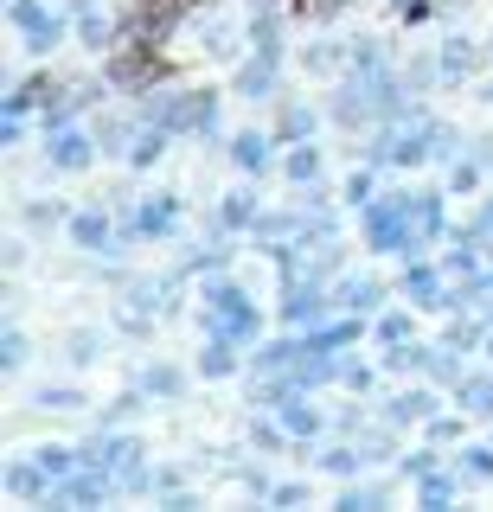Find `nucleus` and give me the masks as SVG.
I'll return each mask as SVG.
<instances>
[{
	"mask_svg": "<svg viewBox=\"0 0 493 512\" xmlns=\"http://www.w3.org/2000/svg\"><path fill=\"white\" fill-rule=\"evenodd\" d=\"M173 218H180V212H173V199H154V205H141V231H148V237H167L173 231Z\"/></svg>",
	"mask_w": 493,
	"mask_h": 512,
	"instance_id": "obj_6",
	"label": "nucleus"
},
{
	"mask_svg": "<svg viewBox=\"0 0 493 512\" xmlns=\"http://www.w3.org/2000/svg\"><path fill=\"white\" fill-rule=\"evenodd\" d=\"M282 429H289V436H314V429H321V416L301 410V404H289V410H282Z\"/></svg>",
	"mask_w": 493,
	"mask_h": 512,
	"instance_id": "obj_13",
	"label": "nucleus"
},
{
	"mask_svg": "<svg viewBox=\"0 0 493 512\" xmlns=\"http://www.w3.org/2000/svg\"><path fill=\"white\" fill-rule=\"evenodd\" d=\"M39 468L52 474V480H71V468H77V455H71V448H39Z\"/></svg>",
	"mask_w": 493,
	"mask_h": 512,
	"instance_id": "obj_9",
	"label": "nucleus"
},
{
	"mask_svg": "<svg viewBox=\"0 0 493 512\" xmlns=\"http://www.w3.org/2000/svg\"><path fill=\"white\" fill-rule=\"evenodd\" d=\"M231 160H237L244 173H263V167H269V141H263V135H237V141H231Z\"/></svg>",
	"mask_w": 493,
	"mask_h": 512,
	"instance_id": "obj_3",
	"label": "nucleus"
},
{
	"mask_svg": "<svg viewBox=\"0 0 493 512\" xmlns=\"http://www.w3.org/2000/svg\"><path fill=\"white\" fill-rule=\"evenodd\" d=\"M39 404H45V410H77V404H84V397H77V391H45Z\"/></svg>",
	"mask_w": 493,
	"mask_h": 512,
	"instance_id": "obj_24",
	"label": "nucleus"
},
{
	"mask_svg": "<svg viewBox=\"0 0 493 512\" xmlns=\"http://www.w3.org/2000/svg\"><path fill=\"white\" fill-rule=\"evenodd\" d=\"M378 333H385L391 346H404V340H410V320H404V314H391V320H385V327H378Z\"/></svg>",
	"mask_w": 493,
	"mask_h": 512,
	"instance_id": "obj_25",
	"label": "nucleus"
},
{
	"mask_svg": "<svg viewBox=\"0 0 493 512\" xmlns=\"http://www.w3.org/2000/svg\"><path fill=\"white\" fill-rule=\"evenodd\" d=\"M167 135H173V128H161V122H154L148 135L135 141V154H129V160H135V167H148V160H161V154H167Z\"/></svg>",
	"mask_w": 493,
	"mask_h": 512,
	"instance_id": "obj_8",
	"label": "nucleus"
},
{
	"mask_svg": "<svg viewBox=\"0 0 493 512\" xmlns=\"http://www.w3.org/2000/svg\"><path fill=\"white\" fill-rule=\"evenodd\" d=\"M359 461H365V455H353V448H333V455H327V468H333V474H353Z\"/></svg>",
	"mask_w": 493,
	"mask_h": 512,
	"instance_id": "obj_23",
	"label": "nucleus"
},
{
	"mask_svg": "<svg viewBox=\"0 0 493 512\" xmlns=\"http://www.w3.org/2000/svg\"><path fill=\"white\" fill-rule=\"evenodd\" d=\"M423 416H436V397H429V391H404L391 404V423H423Z\"/></svg>",
	"mask_w": 493,
	"mask_h": 512,
	"instance_id": "obj_5",
	"label": "nucleus"
},
{
	"mask_svg": "<svg viewBox=\"0 0 493 512\" xmlns=\"http://www.w3.org/2000/svg\"><path fill=\"white\" fill-rule=\"evenodd\" d=\"M461 404H468V410H493V378H468V384H461Z\"/></svg>",
	"mask_w": 493,
	"mask_h": 512,
	"instance_id": "obj_14",
	"label": "nucleus"
},
{
	"mask_svg": "<svg viewBox=\"0 0 493 512\" xmlns=\"http://www.w3.org/2000/svg\"><path fill=\"white\" fill-rule=\"evenodd\" d=\"M321 308H327V301H321V295L308 288V295H295V301H289L282 314H289V327H301V320H321Z\"/></svg>",
	"mask_w": 493,
	"mask_h": 512,
	"instance_id": "obj_11",
	"label": "nucleus"
},
{
	"mask_svg": "<svg viewBox=\"0 0 493 512\" xmlns=\"http://www.w3.org/2000/svg\"><path fill=\"white\" fill-rule=\"evenodd\" d=\"M461 455H468V461H461V474H468V480H487L493 474V448H461Z\"/></svg>",
	"mask_w": 493,
	"mask_h": 512,
	"instance_id": "obj_15",
	"label": "nucleus"
},
{
	"mask_svg": "<svg viewBox=\"0 0 493 512\" xmlns=\"http://www.w3.org/2000/svg\"><path fill=\"white\" fill-rule=\"evenodd\" d=\"M314 173H321V154H314V148H295L289 154V180H314Z\"/></svg>",
	"mask_w": 493,
	"mask_h": 512,
	"instance_id": "obj_16",
	"label": "nucleus"
},
{
	"mask_svg": "<svg viewBox=\"0 0 493 512\" xmlns=\"http://www.w3.org/2000/svg\"><path fill=\"white\" fill-rule=\"evenodd\" d=\"M346 308H378V282H346Z\"/></svg>",
	"mask_w": 493,
	"mask_h": 512,
	"instance_id": "obj_17",
	"label": "nucleus"
},
{
	"mask_svg": "<svg viewBox=\"0 0 493 512\" xmlns=\"http://www.w3.org/2000/svg\"><path fill=\"white\" fill-rule=\"evenodd\" d=\"M71 237H77L84 250H103V244H109V218H103V212H77V218H71Z\"/></svg>",
	"mask_w": 493,
	"mask_h": 512,
	"instance_id": "obj_4",
	"label": "nucleus"
},
{
	"mask_svg": "<svg viewBox=\"0 0 493 512\" xmlns=\"http://www.w3.org/2000/svg\"><path fill=\"white\" fill-rule=\"evenodd\" d=\"M449 180H455V192H474V186H481V167L468 160V167H455V173H449Z\"/></svg>",
	"mask_w": 493,
	"mask_h": 512,
	"instance_id": "obj_26",
	"label": "nucleus"
},
{
	"mask_svg": "<svg viewBox=\"0 0 493 512\" xmlns=\"http://www.w3.org/2000/svg\"><path fill=\"white\" fill-rule=\"evenodd\" d=\"M346 199H353V205H365V199H372V173H353V186H346Z\"/></svg>",
	"mask_w": 493,
	"mask_h": 512,
	"instance_id": "obj_27",
	"label": "nucleus"
},
{
	"mask_svg": "<svg viewBox=\"0 0 493 512\" xmlns=\"http://www.w3.org/2000/svg\"><path fill=\"white\" fill-rule=\"evenodd\" d=\"M487 346H493V340H487Z\"/></svg>",
	"mask_w": 493,
	"mask_h": 512,
	"instance_id": "obj_28",
	"label": "nucleus"
},
{
	"mask_svg": "<svg viewBox=\"0 0 493 512\" xmlns=\"http://www.w3.org/2000/svg\"><path fill=\"white\" fill-rule=\"evenodd\" d=\"M225 224H250V192H231V205H225Z\"/></svg>",
	"mask_w": 493,
	"mask_h": 512,
	"instance_id": "obj_22",
	"label": "nucleus"
},
{
	"mask_svg": "<svg viewBox=\"0 0 493 512\" xmlns=\"http://www.w3.org/2000/svg\"><path fill=\"white\" fill-rule=\"evenodd\" d=\"M231 365H237V352H231L225 340H218V346H212V352H205V359H199V372H205V378H225Z\"/></svg>",
	"mask_w": 493,
	"mask_h": 512,
	"instance_id": "obj_12",
	"label": "nucleus"
},
{
	"mask_svg": "<svg viewBox=\"0 0 493 512\" xmlns=\"http://www.w3.org/2000/svg\"><path fill=\"white\" fill-rule=\"evenodd\" d=\"M289 359H295V346H263L257 352V372H282Z\"/></svg>",
	"mask_w": 493,
	"mask_h": 512,
	"instance_id": "obj_18",
	"label": "nucleus"
},
{
	"mask_svg": "<svg viewBox=\"0 0 493 512\" xmlns=\"http://www.w3.org/2000/svg\"><path fill=\"white\" fill-rule=\"evenodd\" d=\"M45 154H52L58 167H71V173H77V167H90V141L77 135V128H58V135L45 141Z\"/></svg>",
	"mask_w": 493,
	"mask_h": 512,
	"instance_id": "obj_2",
	"label": "nucleus"
},
{
	"mask_svg": "<svg viewBox=\"0 0 493 512\" xmlns=\"http://www.w3.org/2000/svg\"><path fill=\"white\" fill-rule=\"evenodd\" d=\"M468 71H474V45L449 39V45H442V77H468Z\"/></svg>",
	"mask_w": 493,
	"mask_h": 512,
	"instance_id": "obj_7",
	"label": "nucleus"
},
{
	"mask_svg": "<svg viewBox=\"0 0 493 512\" xmlns=\"http://www.w3.org/2000/svg\"><path fill=\"white\" fill-rule=\"evenodd\" d=\"M404 288H410L417 301H436V276H429V269H410V276H404Z\"/></svg>",
	"mask_w": 493,
	"mask_h": 512,
	"instance_id": "obj_19",
	"label": "nucleus"
},
{
	"mask_svg": "<svg viewBox=\"0 0 493 512\" xmlns=\"http://www.w3.org/2000/svg\"><path fill=\"white\" fill-rule=\"evenodd\" d=\"M13 26H20L26 39L39 45V52H52V45H58V32H65V26L52 20V13L39 7V0H13Z\"/></svg>",
	"mask_w": 493,
	"mask_h": 512,
	"instance_id": "obj_1",
	"label": "nucleus"
},
{
	"mask_svg": "<svg viewBox=\"0 0 493 512\" xmlns=\"http://www.w3.org/2000/svg\"><path fill=\"white\" fill-rule=\"evenodd\" d=\"M71 359H77V365L97 359V333H90V327H84V333H71Z\"/></svg>",
	"mask_w": 493,
	"mask_h": 512,
	"instance_id": "obj_20",
	"label": "nucleus"
},
{
	"mask_svg": "<svg viewBox=\"0 0 493 512\" xmlns=\"http://www.w3.org/2000/svg\"><path fill=\"white\" fill-rule=\"evenodd\" d=\"M0 365H7V372H20V365H26V340H20V333H7V352H0Z\"/></svg>",
	"mask_w": 493,
	"mask_h": 512,
	"instance_id": "obj_21",
	"label": "nucleus"
},
{
	"mask_svg": "<svg viewBox=\"0 0 493 512\" xmlns=\"http://www.w3.org/2000/svg\"><path fill=\"white\" fill-rule=\"evenodd\" d=\"M148 391H154V397H180V391H186V378L173 372V365H154V372H148Z\"/></svg>",
	"mask_w": 493,
	"mask_h": 512,
	"instance_id": "obj_10",
	"label": "nucleus"
}]
</instances>
